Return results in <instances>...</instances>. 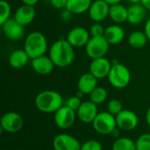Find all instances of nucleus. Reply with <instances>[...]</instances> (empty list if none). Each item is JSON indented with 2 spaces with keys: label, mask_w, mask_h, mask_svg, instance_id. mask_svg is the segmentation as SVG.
<instances>
[{
  "label": "nucleus",
  "mask_w": 150,
  "mask_h": 150,
  "mask_svg": "<svg viewBox=\"0 0 150 150\" xmlns=\"http://www.w3.org/2000/svg\"><path fill=\"white\" fill-rule=\"evenodd\" d=\"M75 47L66 40L59 39L49 47V57L55 67L66 68L71 65L75 59Z\"/></svg>",
  "instance_id": "obj_1"
},
{
  "label": "nucleus",
  "mask_w": 150,
  "mask_h": 150,
  "mask_svg": "<svg viewBox=\"0 0 150 150\" xmlns=\"http://www.w3.org/2000/svg\"><path fill=\"white\" fill-rule=\"evenodd\" d=\"M36 108L44 113H54L64 104L62 95L53 90L40 92L34 100Z\"/></svg>",
  "instance_id": "obj_2"
},
{
  "label": "nucleus",
  "mask_w": 150,
  "mask_h": 150,
  "mask_svg": "<svg viewBox=\"0 0 150 150\" xmlns=\"http://www.w3.org/2000/svg\"><path fill=\"white\" fill-rule=\"evenodd\" d=\"M24 49L31 60L45 55L48 49L47 40L42 33L33 31L26 35L24 41Z\"/></svg>",
  "instance_id": "obj_3"
},
{
  "label": "nucleus",
  "mask_w": 150,
  "mask_h": 150,
  "mask_svg": "<svg viewBox=\"0 0 150 150\" xmlns=\"http://www.w3.org/2000/svg\"><path fill=\"white\" fill-rule=\"evenodd\" d=\"M107 79L113 88L124 89L130 83L131 72L129 69L122 63H112Z\"/></svg>",
  "instance_id": "obj_4"
},
{
  "label": "nucleus",
  "mask_w": 150,
  "mask_h": 150,
  "mask_svg": "<svg viewBox=\"0 0 150 150\" xmlns=\"http://www.w3.org/2000/svg\"><path fill=\"white\" fill-rule=\"evenodd\" d=\"M91 124L94 130L102 135L112 134L117 127L116 117L108 112H98Z\"/></svg>",
  "instance_id": "obj_5"
},
{
  "label": "nucleus",
  "mask_w": 150,
  "mask_h": 150,
  "mask_svg": "<svg viewBox=\"0 0 150 150\" xmlns=\"http://www.w3.org/2000/svg\"><path fill=\"white\" fill-rule=\"evenodd\" d=\"M110 46V43L107 41L105 36L91 37L90 40L84 47L85 53L91 60L105 57L109 51Z\"/></svg>",
  "instance_id": "obj_6"
},
{
  "label": "nucleus",
  "mask_w": 150,
  "mask_h": 150,
  "mask_svg": "<svg viewBox=\"0 0 150 150\" xmlns=\"http://www.w3.org/2000/svg\"><path fill=\"white\" fill-rule=\"evenodd\" d=\"M2 130L6 133L15 134L19 132L24 126V120L22 116L14 112H9L4 113L0 121Z\"/></svg>",
  "instance_id": "obj_7"
},
{
  "label": "nucleus",
  "mask_w": 150,
  "mask_h": 150,
  "mask_svg": "<svg viewBox=\"0 0 150 150\" xmlns=\"http://www.w3.org/2000/svg\"><path fill=\"white\" fill-rule=\"evenodd\" d=\"M76 118V112L63 105L57 112H54V120L55 125L61 129L70 128Z\"/></svg>",
  "instance_id": "obj_8"
},
{
  "label": "nucleus",
  "mask_w": 150,
  "mask_h": 150,
  "mask_svg": "<svg viewBox=\"0 0 150 150\" xmlns=\"http://www.w3.org/2000/svg\"><path fill=\"white\" fill-rule=\"evenodd\" d=\"M116 117L117 127L123 131H132L135 129L139 123L138 116L131 110L123 109Z\"/></svg>",
  "instance_id": "obj_9"
},
{
  "label": "nucleus",
  "mask_w": 150,
  "mask_h": 150,
  "mask_svg": "<svg viewBox=\"0 0 150 150\" xmlns=\"http://www.w3.org/2000/svg\"><path fill=\"white\" fill-rule=\"evenodd\" d=\"M91 39V34L89 30L83 26L73 27L67 34L66 40L74 47H85Z\"/></svg>",
  "instance_id": "obj_10"
},
{
  "label": "nucleus",
  "mask_w": 150,
  "mask_h": 150,
  "mask_svg": "<svg viewBox=\"0 0 150 150\" xmlns=\"http://www.w3.org/2000/svg\"><path fill=\"white\" fill-rule=\"evenodd\" d=\"M110 4L105 0H94L88 11L90 18L93 22H102L109 17Z\"/></svg>",
  "instance_id": "obj_11"
},
{
  "label": "nucleus",
  "mask_w": 150,
  "mask_h": 150,
  "mask_svg": "<svg viewBox=\"0 0 150 150\" xmlns=\"http://www.w3.org/2000/svg\"><path fill=\"white\" fill-rule=\"evenodd\" d=\"M112 66V63L106 57L94 59L89 66V72L98 79H103L108 76Z\"/></svg>",
  "instance_id": "obj_12"
},
{
  "label": "nucleus",
  "mask_w": 150,
  "mask_h": 150,
  "mask_svg": "<svg viewBox=\"0 0 150 150\" xmlns=\"http://www.w3.org/2000/svg\"><path fill=\"white\" fill-rule=\"evenodd\" d=\"M1 26L5 37L11 40H19L25 35V26L17 22L13 18L8 19Z\"/></svg>",
  "instance_id": "obj_13"
},
{
  "label": "nucleus",
  "mask_w": 150,
  "mask_h": 150,
  "mask_svg": "<svg viewBox=\"0 0 150 150\" xmlns=\"http://www.w3.org/2000/svg\"><path fill=\"white\" fill-rule=\"evenodd\" d=\"M53 148L54 150H80L81 144L74 136L60 134L54 138Z\"/></svg>",
  "instance_id": "obj_14"
},
{
  "label": "nucleus",
  "mask_w": 150,
  "mask_h": 150,
  "mask_svg": "<svg viewBox=\"0 0 150 150\" xmlns=\"http://www.w3.org/2000/svg\"><path fill=\"white\" fill-rule=\"evenodd\" d=\"M98 113V105L91 100L84 101L81 104L79 109L76 111V116L80 121L85 124L92 123Z\"/></svg>",
  "instance_id": "obj_15"
},
{
  "label": "nucleus",
  "mask_w": 150,
  "mask_h": 150,
  "mask_svg": "<svg viewBox=\"0 0 150 150\" xmlns=\"http://www.w3.org/2000/svg\"><path fill=\"white\" fill-rule=\"evenodd\" d=\"M31 66L33 71L41 76H47L52 73L55 65L49 57V55H42L32 59Z\"/></svg>",
  "instance_id": "obj_16"
},
{
  "label": "nucleus",
  "mask_w": 150,
  "mask_h": 150,
  "mask_svg": "<svg viewBox=\"0 0 150 150\" xmlns=\"http://www.w3.org/2000/svg\"><path fill=\"white\" fill-rule=\"evenodd\" d=\"M36 16V10L34 6L28 5V4H22L21 6L18 7L15 11L13 18L18 22L20 25L25 26L30 25L35 18Z\"/></svg>",
  "instance_id": "obj_17"
},
{
  "label": "nucleus",
  "mask_w": 150,
  "mask_h": 150,
  "mask_svg": "<svg viewBox=\"0 0 150 150\" xmlns=\"http://www.w3.org/2000/svg\"><path fill=\"white\" fill-rule=\"evenodd\" d=\"M147 9L142 3L131 4L127 7V22L131 25H136L142 23L147 16Z\"/></svg>",
  "instance_id": "obj_18"
},
{
  "label": "nucleus",
  "mask_w": 150,
  "mask_h": 150,
  "mask_svg": "<svg viewBox=\"0 0 150 150\" xmlns=\"http://www.w3.org/2000/svg\"><path fill=\"white\" fill-rule=\"evenodd\" d=\"M98 79L90 72L83 74L77 81L78 91L83 95H90V93L98 86Z\"/></svg>",
  "instance_id": "obj_19"
},
{
  "label": "nucleus",
  "mask_w": 150,
  "mask_h": 150,
  "mask_svg": "<svg viewBox=\"0 0 150 150\" xmlns=\"http://www.w3.org/2000/svg\"><path fill=\"white\" fill-rule=\"evenodd\" d=\"M105 38L110 45H118L125 39V31L119 24H112L105 27Z\"/></svg>",
  "instance_id": "obj_20"
},
{
  "label": "nucleus",
  "mask_w": 150,
  "mask_h": 150,
  "mask_svg": "<svg viewBox=\"0 0 150 150\" xmlns=\"http://www.w3.org/2000/svg\"><path fill=\"white\" fill-rule=\"evenodd\" d=\"M127 7L121 3L110 5L109 18L114 24L120 25L127 21Z\"/></svg>",
  "instance_id": "obj_21"
},
{
  "label": "nucleus",
  "mask_w": 150,
  "mask_h": 150,
  "mask_svg": "<svg viewBox=\"0 0 150 150\" xmlns=\"http://www.w3.org/2000/svg\"><path fill=\"white\" fill-rule=\"evenodd\" d=\"M30 57L25 49H16L13 50L9 55V64L13 69H22L29 62Z\"/></svg>",
  "instance_id": "obj_22"
},
{
  "label": "nucleus",
  "mask_w": 150,
  "mask_h": 150,
  "mask_svg": "<svg viewBox=\"0 0 150 150\" xmlns=\"http://www.w3.org/2000/svg\"><path fill=\"white\" fill-rule=\"evenodd\" d=\"M92 2V0H68L66 9L73 15L83 14L88 12Z\"/></svg>",
  "instance_id": "obj_23"
},
{
  "label": "nucleus",
  "mask_w": 150,
  "mask_h": 150,
  "mask_svg": "<svg viewBox=\"0 0 150 150\" xmlns=\"http://www.w3.org/2000/svg\"><path fill=\"white\" fill-rule=\"evenodd\" d=\"M149 39L144 31H134L127 37L129 46L134 49H141L146 46Z\"/></svg>",
  "instance_id": "obj_24"
},
{
  "label": "nucleus",
  "mask_w": 150,
  "mask_h": 150,
  "mask_svg": "<svg viewBox=\"0 0 150 150\" xmlns=\"http://www.w3.org/2000/svg\"><path fill=\"white\" fill-rule=\"evenodd\" d=\"M90 100L96 105H101L107 99L108 93L105 88L102 86H97L89 95Z\"/></svg>",
  "instance_id": "obj_25"
},
{
  "label": "nucleus",
  "mask_w": 150,
  "mask_h": 150,
  "mask_svg": "<svg viewBox=\"0 0 150 150\" xmlns=\"http://www.w3.org/2000/svg\"><path fill=\"white\" fill-rule=\"evenodd\" d=\"M112 150H136L135 142L127 137L118 138L112 144Z\"/></svg>",
  "instance_id": "obj_26"
},
{
  "label": "nucleus",
  "mask_w": 150,
  "mask_h": 150,
  "mask_svg": "<svg viewBox=\"0 0 150 150\" xmlns=\"http://www.w3.org/2000/svg\"><path fill=\"white\" fill-rule=\"evenodd\" d=\"M11 7L6 0L0 1V25H3L11 18Z\"/></svg>",
  "instance_id": "obj_27"
},
{
  "label": "nucleus",
  "mask_w": 150,
  "mask_h": 150,
  "mask_svg": "<svg viewBox=\"0 0 150 150\" xmlns=\"http://www.w3.org/2000/svg\"><path fill=\"white\" fill-rule=\"evenodd\" d=\"M106 108H107L108 112H110L111 114L116 116L123 110V105H122L120 100L113 98V99H111L107 103Z\"/></svg>",
  "instance_id": "obj_28"
},
{
  "label": "nucleus",
  "mask_w": 150,
  "mask_h": 150,
  "mask_svg": "<svg viewBox=\"0 0 150 150\" xmlns=\"http://www.w3.org/2000/svg\"><path fill=\"white\" fill-rule=\"evenodd\" d=\"M136 150H150V134L140 135L135 142Z\"/></svg>",
  "instance_id": "obj_29"
},
{
  "label": "nucleus",
  "mask_w": 150,
  "mask_h": 150,
  "mask_svg": "<svg viewBox=\"0 0 150 150\" xmlns=\"http://www.w3.org/2000/svg\"><path fill=\"white\" fill-rule=\"evenodd\" d=\"M89 32L91 37H97V36H104L105 28L104 25L99 22H94L89 28Z\"/></svg>",
  "instance_id": "obj_30"
},
{
  "label": "nucleus",
  "mask_w": 150,
  "mask_h": 150,
  "mask_svg": "<svg viewBox=\"0 0 150 150\" xmlns=\"http://www.w3.org/2000/svg\"><path fill=\"white\" fill-rule=\"evenodd\" d=\"M80 150H103V146L98 141L90 140L81 144Z\"/></svg>",
  "instance_id": "obj_31"
},
{
  "label": "nucleus",
  "mask_w": 150,
  "mask_h": 150,
  "mask_svg": "<svg viewBox=\"0 0 150 150\" xmlns=\"http://www.w3.org/2000/svg\"><path fill=\"white\" fill-rule=\"evenodd\" d=\"M82 103H83V102L81 101L80 97H78V96L76 95V96H72V97L69 98L65 101L64 105H65L66 106L69 107L70 109L74 110L75 112H76V111L79 109V107H80V105H81Z\"/></svg>",
  "instance_id": "obj_32"
},
{
  "label": "nucleus",
  "mask_w": 150,
  "mask_h": 150,
  "mask_svg": "<svg viewBox=\"0 0 150 150\" xmlns=\"http://www.w3.org/2000/svg\"><path fill=\"white\" fill-rule=\"evenodd\" d=\"M67 2L68 0H49L50 4L57 10L65 9L67 5Z\"/></svg>",
  "instance_id": "obj_33"
},
{
  "label": "nucleus",
  "mask_w": 150,
  "mask_h": 150,
  "mask_svg": "<svg viewBox=\"0 0 150 150\" xmlns=\"http://www.w3.org/2000/svg\"><path fill=\"white\" fill-rule=\"evenodd\" d=\"M72 16H73V14H72L69 10H67V9L65 8V9H63V11H62L61 18H62V19L64 20V21H69V20L72 18Z\"/></svg>",
  "instance_id": "obj_34"
},
{
  "label": "nucleus",
  "mask_w": 150,
  "mask_h": 150,
  "mask_svg": "<svg viewBox=\"0 0 150 150\" xmlns=\"http://www.w3.org/2000/svg\"><path fill=\"white\" fill-rule=\"evenodd\" d=\"M144 33H146L149 41H150V17L146 20L145 25H144Z\"/></svg>",
  "instance_id": "obj_35"
},
{
  "label": "nucleus",
  "mask_w": 150,
  "mask_h": 150,
  "mask_svg": "<svg viewBox=\"0 0 150 150\" xmlns=\"http://www.w3.org/2000/svg\"><path fill=\"white\" fill-rule=\"evenodd\" d=\"M40 0H21V2L23 3V4H28V5H32V6H35Z\"/></svg>",
  "instance_id": "obj_36"
},
{
  "label": "nucleus",
  "mask_w": 150,
  "mask_h": 150,
  "mask_svg": "<svg viewBox=\"0 0 150 150\" xmlns=\"http://www.w3.org/2000/svg\"><path fill=\"white\" fill-rule=\"evenodd\" d=\"M141 3L144 5V7L148 11H150V0H142Z\"/></svg>",
  "instance_id": "obj_37"
},
{
  "label": "nucleus",
  "mask_w": 150,
  "mask_h": 150,
  "mask_svg": "<svg viewBox=\"0 0 150 150\" xmlns=\"http://www.w3.org/2000/svg\"><path fill=\"white\" fill-rule=\"evenodd\" d=\"M106 3H108L110 5L112 4H120L122 0H105Z\"/></svg>",
  "instance_id": "obj_38"
},
{
  "label": "nucleus",
  "mask_w": 150,
  "mask_h": 150,
  "mask_svg": "<svg viewBox=\"0 0 150 150\" xmlns=\"http://www.w3.org/2000/svg\"><path fill=\"white\" fill-rule=\"evenodd\" d=\"M146 121H147L148 125L150 127V107L148 109L147 113H146Z\"/></svg>",
  "instance_id": "obj_39"
},
{
  "label": "nucleus",
  "mask_w": 150,
  "mask_h": 150,
  "mask_svg": "<svg viewBox=\"0 0 150 150\" xmlns=\"http://www.w3.org/2000/svg\"><path fill=\"white\" fill-rule=\"evenodd\" d=\"M129 2L131 4H139L142 2V0H129Z\"/></svg>",
  "instance_id": "obj_40"
}]
</instances>
